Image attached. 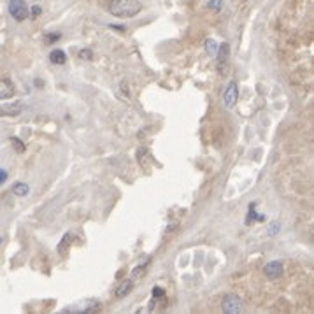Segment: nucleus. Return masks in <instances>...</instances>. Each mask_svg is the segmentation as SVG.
<instances>
[{"label":"nucleus","mask_w":314,"mask_h":314,"mask_svg":"<svg viewBox=\"0 0 314 314\" xmlns=\"http://www.w3.org/2000/svg\"><path fill=\"white\" fill-rule=\"evenodd\" d=\"M107 9L113 16L126 20V18L137 16L143 11V4L139 0H109Z\"/></svg>","instance_id":"nucleus-1"},{"label":"nucleus","mask_w":314,"mask_h":314,"mask_svg":"<svg viewBox=\"0 0 314 314\" xmlns=\"http://www.w3.org/2000/svg\"><path fill=\"white\" fill-rule=\"evenodd\" d=\"M9 13L16 21H25L30 16L28 5H26L25 0H11L9 2Z\"/></svg>","instance_id":"nucleus-2"},{"label":"nucleus","mask_w":314,"mask_h":314,"mask_svg":"<svg viewBox=\"0 0 314 314\" xmlns=\"http://www.w3.org/2000/svg\"><path fill=\"white\" fill-rule=\"evenodd\" d=\"M221 307H223V313L237 314V313H241V311H242V300H241L239 295L228 293V295H225V298H223Z\"/></svg>","instance_id":"nucleus-3"},{"label":"nucleus","mask_w":314,"mask_h":314,"mask_svg":"<svg viewBox=\"0 0 314 314\" xmlns=\"http://www.w3.org/2000/svg\"><path fill=\"white\" fill-rule=\"evenodd\" d=\"M237 98H239V88H237V83L235 81H232L230 84H228V88H226L225 95H223V102H225V107H234L235 104H237Z\"/></svg>","instance_id":"nucleus-4"},{"label":"nucleus","mask_w":314,"mask_h":314,"mask_svg":"<svg viewBox=\"0 0 314 314\" xmlns=\"http://www.w3.org/2000/svg\"><path fill=\"white\" fill-rule=\"evenodd\" d=\"M216 53H218V71L225 72L226 63H228V55H230V46H228V42H223Z\"/></svg>","instance_id":"nucleus-5"},{"label":"nucleus","mask_w":314,"mask_h":314,"mask_svg":"<svg viewBox=\"0 0 314 314\" xmlns=\"http://www.w3.org/2000/svg\"><path fill=\"white\" fill-rule=\"evenodd\" d=\"M264 272L268 279H277V277L283 276V264H281V262H276V260H274V262H268V264L264 267Z\"/></svg>","instance_id":"nucleus-6"},{"label":"nucleus","mask_w":314,"mask_h":314,"mask_svg":"<svg viewBox=\"0 0 314 314\" xmlns=\"http://www.w3.org/2000/svg\"><path fill=\"white\" fill-rule=\"evenodd\" d=\"M98 309H100V304L97 300H83L77 309H71L69 313H74V311H77V313H97Z\"/></svg>","instance_id":"nucleus-7"},{"label":"nucleus","mask_w":314,"mask_h":314,"mask_svg":"<svg viewBox=\"0 0 314 314\" xmlns=\"http://www.w3.org/2000/svg\"><path fill=\"white\" fill-rule=\"evenodd\" d=\"M21 111H23V105L20 102H14V104L9 105H0V116H18Z\"/></svg>","instance_id":"nucleus-8"},{"label":"nucleus","mask_w":314,"mask_h":314,"mask_svg":"<svg viewBox=\"0 0 314 314\" xmlns=\"http://www.w3.org/2000/svg\"><path fill=\"white\" fill-rule=\"evenodd\" d=\"M14 95V84L9 79H0V98H9Z\"/></svg>","instance_id":"nucleus-9"},{"label":"nucleus","mask_w":314,"mask_h":314,"mask_svg":"<svg viewBox=\"0 0 314 314\" xmlns=\"http://www.w3.org/2000/svg\"><path fill=\"white\" fill-rule=\"evenodd\" d=\"M132 288H134V283L130 279H126V281H123L121 285L118 286L116 288V297L118 298H123V297H126V295L132 291Z\"/></svg>","instance_id":"nucleus-10"},{"label":"nucleus","mask_w":314,"mask_h":314,"mask_svg":"<svg viewBox=\"0 0 314 314\" xmlns=\"http://www.w3.org/2000/svg\"><path fill=\"white\" fill-rule=\"evenodd\" d=\"M49 60L55 63V65H63V63L67 62V55H65L62 49H55L49 55Z\"/></svg>","instance_id":"nucleus-11"},{"label":"nucleus","mask_w":314,"mask_h":314,"mask_svg":"<svg viewBox=\"0 0 314 314\" xmlns=\"http://www.w3.org/2000/svg\"><path fill=\"white\" fill-rule=\"evenodd\" d=\"M264 219H265V216H258V214H256L255 204L249 205V211H247V216H246V225L255 223V221H264Z\"/></svg>","instance_id":"nucleus-12"},{"label":"nucleus","mask_w":314,"mask_h":314,"mask_svg":"<svg viewBox=\"0 0 314 314\" xmlns=\"http://www.w3.org/2000/svg\"><path fill=\"white\" fill-rule=\"evenodd\" d=\"M13 193L18 195V197H25V195H28V186L25 183H16L13 186Z\"/></svg>","instance_id":"nucleus-13"},{"label":"nucleus","mask_w":314,"mask_h":314,"mask_svg":"<svg viewBox=\"0 0 314 314\" xmlns=\"http://www.w3.org/2000/svg\"><path fill=\"white\" fill-rule=\"evenodd\" d=\"M207 9L209 11H214V13H218L223 9V0H209L207 2Z\"/></svg>","instance_id":"nucleus-14"},{"label":"nucleus","mask_w":314,"mask_h":314,"mask_svg":"<svg viewBox=\"0 0 314 314\" xmlns=\"http://www.w3.org/2000/svg\"><path fill=\"white\" fill-rule=\"evenodd\" d=\"M146 267H147V262H144V264H141L139 267H135L134 270H132V279H139V277H141V276L144 274Z\"/></svg>","instance_id":"nucleus-15"},{"label":"nucleus","mask_w":314,"mask_h":314,"mask_svg":"<svg viewBox=\"0 0 314 314\" xmlns=\"http://www.w3.org/2000/svg\"><path fill=\"white\" fill-rule=\"evenodd\" d=\"M205 51H207L209 55H216V51H218V44H216L213 39H207V41H205Z\"/></svg>","instance_id":"nucleus-16"},{"label":"nucleus","mask_w":314,"mask_h":314,"mask_svg":"<svg viewBox=\"0 0 314 314\" xmlns=\"http://www.w3.org/2000/svg\"><path fill=\"white\" fill-rule=\"evenodd\" d=\"M9 141H11V144H13V146H14V149H16L18 153H25V149H26V147H25V144L21 143L20 139H18V137H11V139H9Z\"/></svg>","instance_id":"nucleus-17"},{"label":"nucleus","mask_w":314,"mask_h":314,"mask_svg":"<svg viewBox=\"0 0 314 314\" xmlns=\"http://www.w3.org/2000/svg\"><path fill=\"white\" fill-rule=\"evenodd\" d=\"M60 37H62V34H58V32H55V34H46V44H53V42L60 41Z\"/></svg>","instance_id":"nucleus-18"},{"label":"nucleus","mask_w":314,"mask_h":314,"mask_svg":"<svg viewBox=\"0 0 314 314\" xmlns=\"http://www.w3.org/2000/svg\"><path fill=\"white\" fill-rule=\"evenodd\" d=\"M79 58L81 60H93V53H92V49H81L79 51Z\"/></svg>","instance_id":"nucleus-19"},{"label":"nucleus","mask_w":314,"mask_h":314,"mask_svg":"<svg viewBox=\"0 0 314 314\" xmlns=\"http://www.w3.org/2000/svg\"><path fill=\"white\" fill-rule=\"evenodd\" d=\"M153 297H155V298L165 297V290H162L160 286H155V288H153Z\"/></svg>","instance_id":"nucleus-20"},{"label":"nucleus","mask_w":314,"mask_h":314,"mask_svg":"<svg viewBox=\"0 0 314 314\" xmlns=\"http://www.w3.org/2000/svg\"><path fill=\"white\" fill-rule=\"evenodd\" d=\"M32 13H30V16L32 18H37V16H41V13H42V9H41V5H34V7L30 9Z\"/></svg>","instance_id":"nucleus-21"},{"label":"nucleus","mask_w":314,"mask_h":314,"mask_svg":"<svg viewBox=\"0 0 314 314\" xmlns=\"http://www.w3.org/2000/svg\"><path fill=\"white\" fill-rule=\"evenodd\" d=\"M5 181H7V172H5L4 169H0V186L4 185Z\"/></svg>","instance_id":"nucleus-22"},{"label":"nucleus","mask_w":314,"mask_h":314,"mask_svg":"<svg viewBox=\"0 0 314 314\" xmlns=\"http://www.w3.org/2000/svg\"><path fill=\"white\" fill-rule=\"evenodd\" d=\"M121 92L125 93V97H126V98H130V90H128V84H126L125 81H123V83H121Z\"/></svg>","instance_id":"nucleus-23"},{"label":"nucleus","mask_w":314,"mask_h":314,"mask_svg":"<svg viewBox=\"0 0 314 314\" xmlns=\"http://www.w3.org/2000/svg\"><path fill=\"white\" fill-rule=\"evenodd\" d=\"M109 28L118 30V32H121V34H125L126 32V26H121V25H109Z\"/></svg>","instance_id":"nucleus-24"},{"label":"nucleus","mask_w":314,"mask_h":314,"mask_svg":"<svg viewBox=\"0 0 314 314\" xmlns=\"http://www.w3.org/2000/svg\"><path fill=\"white\" fill-rule=\"evenodd\" d=\"M0 242H2V241H0Z\"/></svg>","instance_id":"nucleus-25"}]
</instances>
